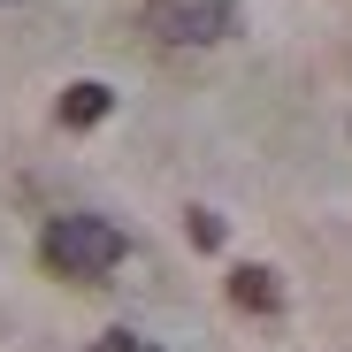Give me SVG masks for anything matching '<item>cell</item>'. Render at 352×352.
Masks as SVG:
<instances>
[{"label": "cell", "mask_w": 352, "mask_h": 352, "mask_svg": "<svg viewBox=\"0 0 352 352\" xmlns=\"http://www.w3.org/2000/svg\"><path fill=\"white\" fill-rule=\"evenodd\" d=\"M92 352H161V344H146V337H138V329H107V337H100V344H92Z\"/></svg>", "instance_id": "8992f818"}, {"label": "cell", "mask_w": 352, "mask_h": 352, "mask_svg": "<svg viewBox=\"0 0 352 352\" xmlns=\"http://www.w3.org/2000/svg\"><path fill=\"white\" fill-rule=\"evenodd\" d=\"M146 31L161 46H214L230 31V0H146Z\"/></svg>", "instance_id": "7a4b0ae2"}, {"label": "cell", "mask_w": 352, "mask_h": 352, "mask_svg": "<svg viewBox=\"0 0 352 352\" xmlns=\"http://www.w3.org/2000/svg\"><path fill=\"white\" fill-rule=\"evenodd\" d=\"M230 299H238L245 314H276L283 307V283H276V268L245 261V268H230Z\"/></svg>", "instance_id": "3957f363"}, {"label": "cell", "mask_w": 352, "mask_h": 352, "mask_svg": "<svg viewBox=\"0 0 352 352\" xmlns=\"http://www.w3.org/2000/svg\"><path fill=\"white\" fill-rule=\"evenodd\" d=\"M107 107H115V92L85 77V85L62 92V123H69V131H92V123H107Z\"/></svg>", "instance_id": "277c9868"}, {"label": "cell", "mask_w": 352, "mask_h": 352, "mask_svg": "<svg viewBox=\"0 0 352 352\" xmlns=\"http://www.w3.org/2000/svg\"><path fill=\"white\" fill-rule=\"evenodd\" d=\"M184 238H192L199 253H222V214H214V207H192V214H184Z\"/></svg>", "instance_id": "5b68a950"}, {"label": "cell", "mask_w": 352, "mask_h": 352, "mask_svg": "<svg viewBox=\"0 0 352 352\" xmlns=\"http://www.w3.org/2000/svg\"><path fill=\"white\" fill-rule=\"evenodd\" d=\"M123 253H131V238L107 214H54L38 230V261L62 283H107L115 268H123Z\"/></svg>", "instance_id": "6da1fadb"}]
</instances>
